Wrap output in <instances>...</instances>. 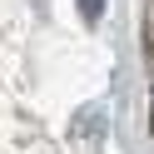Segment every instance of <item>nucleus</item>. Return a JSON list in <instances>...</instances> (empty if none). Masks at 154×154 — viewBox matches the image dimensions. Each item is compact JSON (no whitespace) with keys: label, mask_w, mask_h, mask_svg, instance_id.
Listing matches in <instances>:
<instances>
[{"label":"nucleus","mask_w":154,"mask_h":154,"mask_svg":"<svg viewBox=\"0 0 154 154\" xmlns=\"http://www.w3.org/2000/svg\"><path fill=\"white\" fill-rule=\"evenodd\" d=\"M80 15H85V20H100V15H104V0H80Z\"/></svg>","instance_id":"1"}]
</instances>
